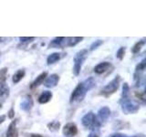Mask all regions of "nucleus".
<instances>
[{
    "instance_id": "24",
    "label": "nucleus",
    "mask_w": 146,
    "mask_h": 137,
    "mask_svg": "<svg viewBox=\"0 0 146 137\" xmlns=\"http://www.w3.org/2000/svg\"><path fill=\"white\" fill-rule=\"evenodd\" d=\"M125 51H126V48L125 47H121L116 52V58L120 59V61H122L123 58H124Z\"/></svg>"
},
{
    "instance_id": "6",
    "label": "nucleus",
    "mask_w": 146,
    "mask_h": 137,
    "mask_svg": "<svg viewBox=\"0 0 146 137\" xmlns=\"http://www.w3.org/2000/svg\"><path fill=\"white\" fill-rule=\"evenodd\" d=\"M62 132L67 137H73L78 134V127L74 122H68L64 125Z\"/></svg>"
},
{
    "instance_id": "3",
    "label": "nucleus",
    "mask_w": 146,
    "mask_h": 137,
    "mask_svg": "<svg viewBox=\"0 0 146 137\" xmlns=\"http://www.w3.org/2000/svg\"><path fill=\"white\" fill-rule=\"evenodd\" d=\"M88 50L87 49H81L78 51L74 56V66H73V73L75 76H79L82 65H83L84 61H86L87 57H88Z\"/></svg>"
},
{
    "instance_id": "12",
    "label": "nucleus",
    "mask_w": 146,
    "mask_h": 137,
    "mask_svg": "<svg viewBox=\"0 0 146 137\" xmlns=\"http://www.w3.org/2000/svg\"><path fill=\"white\" fill-rule=\"evenodd\" d=\"M111 67V63L108 61H103L99 63L98 65L94 67V72L96 74H102V73L106 72Z\"/></svg>"
},
{
    "instance_id": "29",
    "label": "nucleus",
    "mask_w": 146,
    "mask_h": 137,
    "mask_svg": "<svg viewBox=\"0 0 146 137\" xmlns=\"http://www.w3.org/2000/svg\"><path fill=\"white\" fill-rule=\"evenodd\" d=\"M108 137H128L126 134H119V132H115V134H112L111 135H109Z\"/></svg>"
},
{
    "instance_id": "16",
    "label": "nucleus",
    "mask_w": 146,
    "mask_h": 137,
    "mask_svg": "<svg viewBox=\"0 0 146 137\" xmlns=\"http://www.w3.org/2000/svg\"><path fill=\"white\" fill-rule=\"evenodd\" d=\"M25 74H26V71H25V70H18L15 74L13 75V78H12V80H13V82L15 84H17V83H18L23 78L25 77Z\"/></svg>"
},
{
    "instance_id": "2",
    "label": "nucleus",
    "mask_w": 146,
    "mask_h": 137,
    "mask_svg": "<svg viewBox=\"0 0 146 137\" xmlns=\"http://www.w3.org/2000/svg\"><path fill=\"white\" fill-rule=\"evenodd\" d=\"M81 122H82V125L86 128H88L90 131L99 130L100 125H102V123L99 122L97 116H96L92 112L86 113L85 115L82 117Z\"/></svg>"
},
{
    "instance_id": "13",
    "label": "nucleus",
    "mask_w": 146,
    "mask_h": 137,
    "mask_svg": "<svg viewBox=\"0 0 146 137\" xmlns=\"http://www.w3.org/2000/svg\"><path fill=\"white\" fill-rule=\"evenodd\" d=\"M83 40V37H71V38H65V48L74 47L78 43Z\"/></svg>"
},
{
    "instance_id": "21",
    "label": "nucleus",
    "mask_w": 146,
    "mask_h": 137,
    "mask_svg": "<svg viewBox=\"0 0 146 137\" xmlns=\"http://www.w3.org/2000/svg\"><path fill=\"white\" fill-rule=\"evenodd\" d=\"M145 45V40L144 39H141L139 40L138 42H136L134 44V46L132 47L131 49V52L133 54H136V53H139L140 50L141 49V48L143 47V46Z\"/></svg>"
},
{
    "instance_id": "17",
    "label": "nucleus",
    "mask_w": 146,
    "mask_h": 137,
    "mask_svg": "<svg viewBox=\"0 0 146 137\" xmlns=\"http://www.w3.org/2000/svg\"><path fill=\"white\" fill-rule=\"evenodd\" d=\"M145 67H146V62H145V59H143L138 65L136 66L135 68V74H134V79H136L137 77H139V79H140V75H141V73L143 72L144 70H145Z\"/></svg>"
},
{
    "instance_id": "7",
    "label": "nucleus",
    "mask_w": 146,
    "mask_h": 137,
    "mask_svg": "<svg viewBox=\"0 0 146 137\" xmlns=\"http://www.w3.org/2000/svg\"><path fill=\"white\" fill-rule=\"evenodd\" d=\"M111 116V110H110L109 107L107 106H103L102 107L100 110H99V112H98V120L99 122H106L108 120V118Z\"/></svg>"
},
{
    "instance_id": "32",
    "label": "nucleus",
    "mask_w": 146,
    "mask_h": 137,
    "mask_svg": "<svg viewBox=\"0 0 146 137\" xmlns=\"http://www.w3.org/2000/svg\"><path fill=\"white\" fill-rule=\"evenodd\" d=\"M88 137H99V135H98V134H96L95 132H90Z\"/></svg>"
},
{
    "instance_id": "15",
    "label": "nucleus",
    "mask_w": 146,
    "mask_h": 137,
    "mask_svg": "<svg viewBox=\"0 0 146 137\" xmlns=\"http://www.w3.org/2000/svg\"><path fill=\"white\" fill-rule=\"evenodd\" d=\"M52 92L51 91H49V90H45L43 91L42 93H41L39 95V97H38V102L40 104H44V103H48L50 100L52 99Z\"/></svg>"
},
{
    "instance_id": "5",
    "label": "nucleus",
    "mask_w": 146,
    "mask_h": 137,
    "mask_svg": "<svg viewBox=\"0 0 146 137\" xmlns=\"http://www.w3.org/2000/svg\"><path fill=\"white\" fill-rule=\"evenodd\" d=\"M120 104L121 107V111L125 114H133L139 111V104L132 102L131 98L125 100H120Z\"/></svg>"
},
{
    "instance_id": "22",
    "label": "nucleus",
    "mask_w": 146,
    "mask_h": 137,
    "mask_svg": "<svg viewBox=\"0 0 146 137\" xmlns=\"http://www.w3.org/2000/svg\"><path fill=\"white\" fill-rule=\"evenodd\" d=\"M130 97V87L128 83H123L122 85V92H121V100H125L129 99Z\"/></svg>"
},
{
    "instance_id": "19",
    "label": "nucleus",
    "mask_w": 146,
    "mask_h": 137,
    "mask_svg": "<svg viewBox=\"0 0 146 137\" xmlns=\"http://www.w3.org/2000/svg\"><path fill=\"white\" fill-rule=\"evenodd\" d=\"M7 72L8 68H0V86L7 83Z\"/></svg>"
},
{
    "instance_id": "26",
    "label": "nucleus",
    "mask_w": 146,
    "mask_h": 137,
    "mask_svg": "<svg viewBox=\"0 0 146 137\" xmlns=\"http://www.w3.org/2000/svg\"><path fill=\"white\" fill-rule=\"evenodd\" d=\"M21 42H31L35 39L34 37H20L19 38Z\"/></svg>"
},
{
    "instance_id": "14",
    "label": "nucleus",
    "mask_w": 146,
    "mask_h": 137,
    "mask_svg": "<svg viewBox=\"0 0 146 137\" xmlns=\"http://www.w3.org/2000/svg\"><path fill=\"white\" fill-rule=\"evenodd\" d=\"M47 75H48V72L47 71H44V72L41 73V74L36 77V79L31 83L30 88L31 89H34V88H36V87H38L39 85L42 84L43 82H44V80H46V78H47Z\"/></svg>"
},
{
    "instance_id": "27",
    "label": "nucleus",
    "mask_w": 146,
    "mask_h": 137,
    "mask_svg": "<svg viewBox=\"0 0 146 137\" xmlns=\"http://www.w3.org/2000/svg\"><path fill=\"white\" fill-rule=\"evenodd\" d=\"M135 95H136V97H138L141 102H144V100H145V97H144V93L143 92V93H141L140 91L138 92V91H137V92L135 93Z\"/></svg>"
},
{
    "instance_id": "35",
    "label": "nucleus",
    "mask_w": 146,
    "mask_h": 137,
    "mask_svg": "<svg viewBox=\"0 0 146 137\" xmlns=\"http://www.w3.org/2000/svg\"><path fill=\"white\" fill-rule=\"evenodd\" d=\"M2 108V104L1 103H0V109H1Z\"/></svg>"
},
{
    "instance_id": "20",
    "label": "nucleus",
    "mask_w": 146,
    "mask_h": 137,
    "mask_svg": "<svg viewBox=\"0 0 146 137\" xmlns=\"http://www.w3.org/2000/svg\"><path fill=\"white\" fill-rule=\"evenodd\" d=\"M9 95V87L7 83L0 86V99H5Z\"/></svg>"
},
{
    "instance_id": "31",
    "label": "nucleus",
    "mask_w": 146,
    "mask_h": 137,
    "mask_svg": "<svg viewBox=\"0 0 146 137\" xmlns=\"http://www.w3.org/2000/svg\"><path fill=\"white\" fill-rule=\"evenodd\" d=\"M5 120H6V115H1V116H0V124L3 123L5 122Z\"/></svg>"
},
{
    "instance_id": "10",
    "label": "nucleus",
    "mask_w": 146,
    "mask_h": 137,
    "mask_svg": "<svg viewBox=\"0 0 146 137\" xmlns=\"http://www.w3.org/2000/svg\"><path fill=\"white\" fill-rule=\"evenodd\" d=\"M48 48L53 49H63L65 48V38L64 37H57L51 40L48 44Z\"/></svg>"
},
{
    "instance_id": "11",
    "label": "nucleus",
    "mask_w": 146,
    "mask_h": 137,
    "mask_svg": "<svg viewBox=\"0 0 146 137\" xmlns=\"http://www.w3.org/2000/svg\"><path fill=\"white\" fill-rule=\"evenodd\" d=\"M58 81H59V76L58 74H52L46 79L44 82V86L47 87V88H54V87H56L58 85Z\"/></svg>"
},
{
    "instance_id": "30",
    "label": "nucleus",
    "mask_w": 146,
    "mask_h": 137,
    "mask_svg": "<svg viewBox=\"0 0 146 137\" xmlns=\"http://www.w3.org/2000/svg\"><path fill=\"white\" fill-rule=\"evenodd\" d=\"M29 137H44L43 135H41V134H29Z\"/></svg>"
},
{
    "instance_id": "33",
    "label": "nucleus",
    "mask_w": 146,
    "mask_h": 137,
    "mask_svg": "<svg viewBox=\"0 0 146 137\" xmlns=\"http://www.w3.org/2000/svg\"><path fill=\"white\" fill-rule=\"evenodd\" d=\"M131 137H145L143 134H136V135H133V136H131Z\"/></svg>"
},
{
    "instance_id": "28",
    "label": "nucleus",
    "mask_w": 146,
    "mask_h": 137,
    "mask_svg": "<svg viewBox=\"0 0 146 137\" xmlns=\"http://www.w3.org/2000/svg\"><path fill=\"white\" fill-rule=\"evenodd\" d=\"M7 116H8V118H10V119H13L14 117H15V112H14V108L13 107L9 110V112L7 113Z\"/></svg>"
},
{
    "instance_id": "4",
    "label": "nucleus",
    "mask_w": 146,
    "mask_h": 137,
    "mask_svg": "<svg viewBox=\"0 0 146 137\" xmlns=\"http://www.w3.org/2000/svg\"><path fill=\"white\" fill-rule=\"evenodd\" d=\"M120 82H121V76L117 75L112 80H111L109 83L104 86L102 90V94L104 97H110L111 95H112L115 91L118 90L119 87H120Z\"/></svg>"
},
{
    "instance_id": "18",
    "label": "nucleus",
    "mask_w": 146,
    "mask_h": 137,
    "mask_svg": "<svg viewBox=\"0 0 146 137\" xmlns=\"http://www.w3.org/2000/svg\"><path fill=\"white\" fill-rule=\"evenodd\" d=\"M60 59V54L58 52H54L52 54H50L47 59V63L48 65H51V64L56 63Z\"/></svg>"
},
{
    "instance_id": "8",
    "label": "nucleus",
    "mask_w": 146,
    "mask_h": 137,
    "mask_svg": "<svg viewBox=\"0 0 146 137\" xmlns=\"http://www.w3.org/2000/svg\"><path fill=\"white\" fill-rule=\"evenodd\" d=\"M33 104H34V102H33V99H32V97L30 95H27L20 103V109L22 111L29 112L32 109V107H33Z\"/></svg>"
},
{
    "instance_id": "25",
    "label": "nucleus",
    "mask_w": 146,
    "mask_h": 137,
    "mask_svg": "<svg viewBox=\"0 0 146 137\" xmlns=\"http://www.w3.org/2000/svg\"><path fill=\"white\" fill-rule=\"evenodd\" d=\"M103 44V40H100V39H98V40H95L94 42L90 45V51H92V50L96 49H98L100 46H102Z\"/></svg>"
},
{
    "instance_id": "34",
    "label": "nucleus",
    "mask_w": 146,
    "mask_h": 137,
    "mask_svg": "<svg viewBox=\"0 0 146 137\" xmlns=\"http://www.w3.org/2000/svg\"><path fill=\"white\" fill-rule=\"evenodd\" d=\"M5 39H5V38H0V43H1V42H3V41H4Z\"/></svg>"
},
{
    "instance_id": "36",
    "label": "nucleus",
    "mask_w": 146,
    "mask_h": 137,
    "mask_svg": "<svg viewBox=\"0 0 146 137\" xmlns=\"http://www.w3.org/2000/svg\"><path fill=\"white\" fill-rule=\"evenodd\" d=\"M0 57H1V53H0Z\"/></svg>"
},
{
    "instance_id": "23",
    "label": "nucleus",
    "mask_w": 146,
    "mask_h": 137,
    "mask_svg": "<svg viewBox=\"0 0 146 137\" xmlns=\"http://www.w3.org/2000/svg\"><path fill=\"white\" fill-rule=\"evenodd\" d=\"M48 128L49 129V131H51V132L58 131V129L60 128V122H58V121H53V122L48 123Z\"/></svg>"
},
{
    "instance_id": "1",
    "label": "nucleus",
    "mask_w": 146,
    "mask_h": 137,
    "mask_svg": "<svg viewBox=\"0 0 146 137\" xmlns=\"http://www.w3.org/2000/svg\"><path fill=\"white\" fill-rule=\"evenodd\" d=\"M95 85H96V81L94 80V78L92 77H90L87 80H85L83 82L79 83L76 86V88L72 91V93L70 95V103H73L75 102H80L81 100H83L87 92L92 88H94Z\"/></svg>"
},
{
    "instance_id": "9",
    "label": "nucleus",
    "mask_w": 146,
    "mask_h": 137,
    "mask_svg": "<svg viewBox=\"0 0 146 137\" xmlns=\"http://www.w3.org/2000/svg\"><path fill=\"white\" fill-rule=\"evenodd\" d=\"M17 120H14L8 125V128L6 132L5 137H18V131L17 129Z\"/></svg>"
}]
</instances>
